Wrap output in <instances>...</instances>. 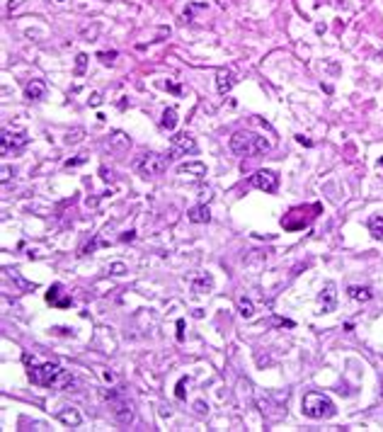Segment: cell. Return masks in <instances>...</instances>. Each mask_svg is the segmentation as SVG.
<instances>
[{"instance_id":"obj_8","label":"cell","mask_w":383,"mask_h":432,"mask_svg":"<svg viewBox=\"0 0 383 432\" xmlns=\"http://www.w3.org/2000/svg\"><path fill=\"white\" fill-rule=\"evenodd\" d=\"M27 144H30V136H27V131H17V134H10L8 129H2V146H0L2 156H8L10 151H22V148H24Z\"/></svg>"},{"instance_id":"obj_16","label":"cell","mask_w":383,"mask_h":432,"mask_svg":"<svg viewBox=\"0 0 383 432\" xmlns=\"http://www.w3.org/2000/svg\"><path fill=\"white\" fill-rule=\"evenodd\" d=\"M44 95H46V85L42 80H30L24 85V97L27 100H42Z\"/></svg>"},{"instance_id":"obj_1","label":"cell","mask_w":383,"mask_h":432,"mask_svg":"<svg viewBox=\"0 0 383 432\" xmlns=\"http://www.w3.org/2000/svg\"><path fill=\"white\" fill-rule=\"evenodd\" d=\"M30 381L36 386H48V388H64V391H78V376L70 374L56 362H44V364H30L27 367Z\"/></svg>"},{"instance_id":"obj_22","label":"cell","mask_w":383,"mask_h":432,"mask_svg":"<svg viewBox=\"0 0 383 432\" xmlns=\"http://www.w3.org/2000/svg\"><path fill=\"white\" fill-rule=\"evenodd\" d=\"M85 66H88V54H78L76 56V76L85 73Z\"/></svg>"},{"instance_id":"obj_5","label":"cell","mask_w":383,"mask_h":432,"mask_svg":"<svg viewBox=\"0 0 383 432\" xmlns=\"http://www.w3.org/2000/svg\"><path fill=\"white\" fill-rule=\"evenodd\" d=\"M168 165H170V156H160V153H144V156H138L136 163H134L136 173L141 177L162 175V173L168 170Z\"/></svg>"},{"instance_id":"obj_2","label":"cell","mask_w":383,"mask_h":432,"mask_svg":"<svg viewBox=\"0 0 383 432\" xmlns=\"http://www.w3.org/2000/svg\"><path fill=\"white\" fill-rule=\"evenodd\" d=\"M230 151L236 156H262L270 151V141L252 131H236L230 136Z\"/></svg>"},{"instance_id":"obj_32","label":"cell","mask_w":383,"mask_h":432,"mask_svg":"<svg viewBox=\"0 0 383 432\" xmlns=\"http://www.w3.org/2000/svg\"><path fill=\"white\" fill-rule=\"evenodd\" d=\"M100 102H102V97L95 93V95H92V100H90V105H100Z\"/></svg>"},{"instance_id":"obj_15","label":"cell","mask_w":383,"mask_h":432,"mask_svg":"<svg viewBox=\"0 0 383 432\" xmlns=\"http://www.w3.org/2000/svg\"><path fill=\"white\" fill-rule=\"evenodd\" d=\"M61 291H64L61 284H54V287L48 289L46 301L48 304H54V306H58V308H68V306H70V299H68V296H61Z\"/></svg>"},{"instance_id":"obj_19","label":"cell","mask_w":383,"mask_h":432,"mask_svg":"<svg viewBox=\"0 0 383 432\" xmlns=\"http://www.w3.org/2000/svg\"><path fill=\"white\" fill-rule=\"evenodd\" d=\"M368 231H371L374 238L383 240V216L381 214H374V216L368 219Z\"/></svg>"},{"instance_id":"obj_30","label":"cell","mask_w":383,"mask_h":432,"mask_svg":"<svg viewBox=\"0 0 383 432\" xmlns=\"http://www.w3.org/2000/svg\"><path fill=\"white\" fill-rule=\"evenodd\" d=\"M80 163H85V156H80V158H73V160H66V168H73V165H80Z\"/></svg>"},{"instance_id":"obj_6","label":"cell","mask_w":383,"mask_h":432,"mask_svg":"<svg viewBox=\"0 0 383 432\" xmlns=\"http://www.w3.org/2000/svg\"><path fill=\"white\" fill-rule=\"evenodd\" d=\"M196 153V141L194 136H190L187 131L184 134H177L170 139V160L172 158H184V156H194Z\"/></svg>"},{"instance_id":"obj_26","label":"cell","mask_w":383,"mask_h":432,"mask_svg":"<svg viewBox=\"0 0 383 432\" xmlns=\"http://www.w3.org/2000/svg\"><path fill=\"white\" fill-rule=\"evenodd\" d=\"M110 272H112V274H124V272H126V265L114 262V265H110Z\"/></svg>"},{"instance_id":"obj_23","label":"cell","mask_w":383,"mask_h":432,"mask_svg":"<svg viewBox=\"0 0 383 432\" xmlns=\"http://www.w3.org/2000/svg\"><path fill=\"white\" fill-rule=\"evenodd\" d=\"M97 59L102 61V64L107 66V64H114V59H116V51H100L97 54Z\"/></svg>"},{"instance_id":"obj_4","label":"cell","mask_w":383,"mask_h":432,"mask_svg":"<svg viewBox=\"0 0 383 432\" xmlns=\"http://www.w3.org/2000/svg\"><path fill=\"white\" fill-rule=\"evenodd\" d=\"M100 393H102V398L107 400V408H110V413L116 417V422H122V425H128V422L134 420L131 400L126 398L124 388H110V391H107V388H102Z\"/></svg>"},{"instance_id":"obj_18","label":"cell","mask_w":383,"mask_h":432,"mask_svg":"<svg viewBox=\"0 0 383 432\" xmlns=\"http://www.w3.org/2000/svg\"><path fill=\"white\" fill-rule=\"evenodd\" d=\"M160 127L165 129V131H175V127H177V110L175 107H168V110L162 112Z\"/></svg>"},{"instance_id":"obj_33","label":"cell","mask_w":383,"mask_h":432,"mask_svg":"<svg viewBox=\"0 0 383 432\" xmlns=\"http://www.w3.org/2000/svg\"><path fill=\"white\" fill-rule=\"evenodd\" d=\"M298 141H301L304 146H313V141H310V139H304V136H298Z\"/></svg>"},{"instance_id":"obj_14","label":"cell","mask_w":383,"mask_h":432,"mask_svg":"<svg viewBox=\"0 0 383 432\" xmlns=\"http://www.w3.org/2000/svg\"><path fill=\"white\" fill-rule=\"evenodd\" d=\"M187 219H190L192 224H208L211 211H208L206 204H196V207H192L190 211H187Z\"/></svg>"},{"instance_id":"obj_21","label":"cell","mask_w":383,"mask_h":432,"mask_svg":"<svg viewBox=\"0 0 383 432\" xmlns=\"http://www.w3.org/2000/svg\"><path fill=\"white\" fill-rule=\"evenodd\" d=\"M107 245H110V240H104V238H100V236H97L92 243H88V245L82 248V255H90L95 248H107Z\"/></svg>"},{"instance_id":"obj_13","label":"cell","mask_w":383,"mask_h":432,"mask_svg":"<svg viewBox=\"0 0 383 432\" xmlns=\"http://www.w3.org/2000/svg\"><path fill=\"white\" fill-rule=\"evenodd\" d=\"M214 289V277L211 274H196L194 279H192V291L194 294H208Z\"/></svg>"},{"instance_id":"obj_9","label":"cell","mask_w":383,"mask_h":432,"mask_svg":"<svg viewBox=\"0 0 383 432\" xmlns=\"http://www.w3.org/2000/svg\"><path fill=\"white\" fill-rule=\"evenodd\" d=\"M320 301V313H332L337 306V291H335V284L332 282H328L325 287H322V294L318 296Z\"/></svg>"},{"instance_id":"obj_7","label":"cell","mask_w":383,"mask_h":432,"mask_svg":"<svg viewBox=\"0 0 383 432\" xmlns=\"http://www.w3.org/2000/svg\"><path fill=\"white\" fill-rule=\"evenodd\" d=\"M250 185L267 194H274L276 187H279V175L274 170H257L255 175L250 177Z\"/></svg>"},{"instance_id":"obj_31","label":"cell","mask_w":383,"mask_h":432,"mask_svg":"<svg viewBox=\"0 0 383 432\" xmlns=\"http://www.w3.org/2000/svg\"><path fill=\"white\" fill-rule=\"evenodd\" d=\"M10 180V168H2V182H8Z\"/></svg>"},{"instance_id":"obj_27","label":"cell","mask_w":383,"mask_h":432,"mask_svg":"<svg viewBox=\"0 0 383 432\" xmlns=\"http://www.w3.org/2000/svg\"><path fill=\"white\" fill-rule=\"evenodd\" d=\"M184 386H187V379H180V384H177V391H175V396L180 400L184 398Z\"/></svg>"},{"instance_id":"obj_28","label":"cell","mask_w":383,"mask_h":432,"mask_svg":"<svg viewBox=\"0 0 383 432\" xmlns=\"http://www.w3.org/2000/svg\"><path fill=\"white\" fill-rule=\"evenodd\" d=\"M80 136H82V129H76L73 134H68L66 141H68V144H76V141H80Z\"/></svg>"},{"instance_id":"obj_3","label":"cell","mask_w":383,"mask_h":432,"mask_svg":"<svg viewBox=\"0 0 383 432\" xmlns=\"http://www.w3.org/2000/svg\"><path fill=\"white\" fill-rule=\"evenodd\" d=\"M301 410H304L306 417H313V420H328L337 413L335 403L328 398L325 393L320 391H308L301 400Z\"/></svg>"},{"instance_id":"obj_25","label":"cell","mask_w":383,"mask_h":432,"mask_svg":"<svg viewBox=\"0 0 383 432\" xmlns=\"http://www.w3.org/2000/svg\"><path fill=\"white\" fill-rule=\"evenodd\" d=\"M204 8H206V5H190V8L184 10V17H187V20H194V13H196V10H204Z\"/></svg>"},{"instance_id":"obj_29","label":"cell","mask_w":383,"mask_h":432,"mask_svg":"<svg viewBox=\"0 0 383 432\" xmlns=\"http://www.w3.org/2000/svg\"><path fill=\"white\" fill-rule=\"evenodd\" d=\"M177 340H180V342L184 340V320L182 318L177 320Z\"/></svg>"},{"instance_id":"obj_10","label":"cell","mask_w":383,"mask_h":432,"mask_svg":"<svg viewBox=\"0 0 383 432\" xmlns=\"http://www.w3.org/2000/svg\"><path fill=\"white\" fill-rule=\"evenodd\" d=\"M177 175L182 177H190V180H204V175H206V165L204 163H199V160H194V163H182L180 168H177Z\"/></svg>"},{"instance_id":"obj_24","label":"cell","mask_w":383,"mask_h":432,"mask_svg":"<svg viewBox=\"0 0 383 432\" xmlns=\"http://www.w3.org/2000/svg\"><path fill=\"white\" fill-rule=\"evenodd\" d=\"M162 85H165V88H168L170 93H175V95H182V85H180V83H172V80H165Z\"/></svg>"},{"instance_id":"obj_20","label":"cell","mask_w":383,"mask_h":432,"mask_svg":"<svg viewBox=\"0 0 383 432\" xmlns=\"http://www.w3.org/2000/svg\"><path fill=\"white\" fill-rule=\"evenodd\" d=\"M238 308H240V316H242V318H252V313H255L252 301H250V299H245V296H240L238 299Z\"/></svg>"},{"instance_id":"obj_17","label":"cell","mask_w":383,"mask_h":432,"mask_svg":"<svg viewBox=\"0 0 383 432\" xmlns=\"http://www.w3.org/2000/svg\"><path fill=\"white\" fill-rule=\"evenodd\" d=\"M347 294H350V299H354V301H362V304L371 301V296H374L368 287H356V284H352V287L347 289Z\"/></svg>"},{"instance_id":"obj_35","label":"cell","mask_w":383,"mask_h":432,"mask_svg":"<svg viewBox=\"0 0 383 432\" xmlns=\"http://www.w3.org/2000/svg\"><path fill=\"white\" fill-rule=\"evenodd\" d=\"M381 398H383V381H381Z\"/></svg>"},{"instance_id":"obj_12","label":"cell","mask_w":383,"mask_h":432,"mask_svg":"<svg viewBox=\"0 0 383 432\" xmlns=\"http://www.w3.org/2000/svg\"><path fill=\"white\" fill-rule=\"evenodd\" d=\"M58 420H61L64 425H68V427H80V422H82V415L78 413V408H73V405H66V408H61V410H58Z\"/></svg>"},{"instance_id":"obj_34","label":"cell","mask_w":383,"mask_h":432,"mask_svg":"<svg viewBox=\"0 0 383 432\" xmlns=\"http://www.w3.org/2000/svg\"><path fill=\"white\" fill-rule=\"evenodd\" d=\"M122 240H124V243H126V240H134V231H128L126 236H122Z\"/></svg>"},{"instance_id":"obj_11","label":"cell","mask_w":383,"mask_h":432,"mask_svg":"<svg viewBox=\"0 0 383 432\" xmlns=\"http://www.w3.org/2000/svg\"><path fill=\"white\" fill-rule=\"evenodd\" d=\"M233 85H236V73H233L230 68H221V71L216 73V90H218L221 95H226V93H230Z\"/></svg>"}]
</instances>
